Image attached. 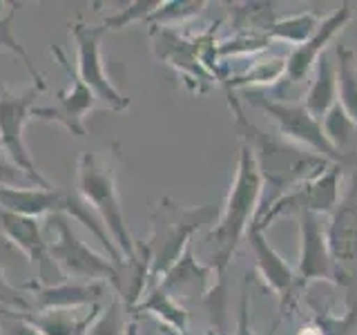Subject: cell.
<instances>
[{"label": "cell", "instance_id": "obj_1", "mask_svg": "<svg viewBox=\"0 0 357 335\" xmlns=\"http://www.w3.org/2000/svg\"><path fill=\"white\" fill-rule=\"evenodd\" d=\"M226 96L232 110L234 132H237V137L241 139L245 148L250 150L264 184H268L275 190L286 188L288 193V190L310 181V179H315L317 174H321L333 165L324 156L290 143L279 132H266L261 128H257L255 123L245 119L237 96L232 92H226Z\"/></svg>", "mask_w": 357, "mask_h": 335}, {"label": "cell", "instance_id": "obj_2", "mask_svg": "<svg viewBox=\"0 0 357 335\" xmlns=\"http://www.w3.org/2000/svg\"><path fill=\"white\" fill-rule=\"evenodd\" d=\"M264 193V179L257 170V163L252 159L250 150L241 143L239 145V159L234 179L230 184V193L226 197V204L219 210L217 226L208 232V241L215 244V251L210 255L208 266H212L223 277L226 268L230 266V260L237 246L248 237V230L259 215Z\"/></svg>", "mask_w": 357, "mask_h": 335}, {"label": "cell", "instance_id": "obj_3", "mask_svg": "<svg viewBox=\"0 0 357 335\" xmlns=\"http://www.w3.org/2000/svg\"><path fill=\"white\" fill-rule=\"evenodd\" d=\"M219 219L215 206H181L174 199L163 197L152 212V234L145 248L150 253V284L156 286L167 271L181 260L190 248L192 234Z\"/></svg>", "mask_w": 357, "mask_h": 335}, {"label": "cell", "instance_id": "obj_4", "mask_svg": "<svg viewBox=\"0 0 357 335\" xmlns=\"http://www.w3.org/2000/svg\"><path fill=\"white\" fill-rule=\"evenodd\" d=\"M76 195L96 212L100 223L109 230V237L128 262L139 257L137 241L128 230L126 217H123L121 197L116 190V170L114 161H103L96 154L85 152L76 163Z\"/></svg>", "mask_w": 357, "mask_h": 335}, {"label": "cell", "instance_id": "obj_5", "mask_svg": "<svg viewBox=\"0 0 357 335\" xmlns=\"http://www.w3.org/2000/svg\"><path fill=\"white\" fill-rule=\"evenodd\" d=\"M50 223L56 230V239L47 244V251L52 262L59 266L65 279H74V282H109L116 290L121 288V268L78 239L70 226V217L65 212L50 215Z\"/></svg>", "mask_w": 357, "mask_h": 335}, {"label": "cell", "instance_id": "obj_6", "mask_svg": "<svg viewBox=\"0 0 357 335\" xmlns=\"http://www.w3.org/2000/svg\"><path fill=\"white\" fill-rule=\"evenodd\" d=\"M245 100L252 103L255 107L264 110L266 114L275 121L277 132L282 134L284 139H288L290 143L315 152V154L324 156V159H328L331 163L344 165V159L335 152L328 139L324 137L321 121L312 117L301 100L275 98L271 94H266L264 89H248V92H245Z\"/></svg>", "mask_w": 357, "mask_h": 335}, {"label": "cell", "instance_id": "obj_7", "mask_svg": "<svg viewBox=\"0 0 357 335\" xmlns=\"http://www.w3.org/2000/svg\"><path fill=\"white\" fill-rule=\"evenodd\" d=\"M342 168L333 163L328 170H324L315 179L306 184H299L297 188L288 190V193L279 195L271 204L259 208L255 228L266 230L275 219L290 212H312V215H333V210L340 204V184H342Z\"/></svg>", "mask_w": 357, "mask_h": 335}, {"label": "cell", "instance_id": "obj_8", "mask_svg": "<svg viewBox=\"0 0 357 335\" xmlns=\"http://www.w3.org/2000/svg\"><path fill=\"white\" fill-rule=\"evenodd\" d=\"M38 92L40 89L36 85L20 94L0 85V148L7 154V159L16 163L38 188H56L38 172V168L25 145V139H22V130H25L27 121L31 119L33 100H36Z\"/></svg>", "mask_w": 357, "mask_h": 335}, {"label": "cell", "instance_id": "obj_9", "mask_svg": "<svg viewBox=\"0 0 357 335\" xmlns=\"http://www.w3.org/2000/svg\"><path fill=\"white\" fill-rule=\"evenodd\" d=\"M107 29L103 25H87L83 20H76L72 25V36L78 50V78L92 89L96 100L105 103L112 110H128L130 98L123 96L119 89L109 83L103 72V56H100V38Z\"/></svg>", "mask_w": 357, "mask_h": 335}, {"label": "cell", "instance_id": "obj_10", "mask_svg": "<svg viewBox=\"0 0 357 335\" xmlns=\"http://www.w3.org/2000/svg\"><path fill=\"white\" fill-rule=\"evenodd\" d=\"M295 282L299 286H308L312 282H340V271L328 248L326 230L321 228L319 215L312 212L299 215V262Z\"/></svg>", "mask_w": 357, "mask_h": 335}, {"label": "cell", "instance_id": "obj_11", "mask_svg": "<svg viewBox=\"0 0 357 335\" xmlns=\"http://www.w3.org/2000/svg\"><path fill=\"white\" fill-rule=\"evenodd\" d=\"M0 232H3L11 244H16L18 248L38 266V284L54 286V284L67 282L63 273L59 271V266L52 262L47 241H45L40 226H38V219L22 217V215H16V212L0 208Z\"/></svg>", "mask_w": 357, "mask_h": 335}, {"label": "cell", "instance_id": "obj_12", "mask_svg": "<svg viewBox=\"0 0 357 335\" xmlns=\"http://www.w3.org/2000/svg\"><path fill=\"white\" fill-rule=\"evenodd\" d=\"M353 14H355L353 3H342L337 9L331 11V14L321 20L317 31L312 34L304 45H299V47H295L286 56V76L282 83L295 85V83L306 81V76L315 70L317 61L326 54L328 43L353 20Z\"/></svg>", "mask_w": 357, "mask_h": 335}, {"label": "cell", "instance_id": "obj_13", "mask_svg": "<svg viewBox=\"0 0 357 335\" xmlns=\"http://www.w3.org/2000/svg\"><path fill=\"white\" fill-rule=\"evenodd\" d=\"M52 54L59 59L67 76L72 78V87L67 89V92L59 94V105L56 107H33L31 117H38L45 121H56V123H61L65 130H70L74 137H85L83 119L87 112L96 105V96L92 89L78 78L76 70H72V65L67 61V56L61 47H52Z\"/></svg>", "mask_w": 357, "mask_h": 335}, {"label": "cell", "instance_id": "obj_14", "mask_svg": "<svg viewBox=\"0 0 357 335\" xmlns=\"http://www.w3.org/2000/svg\"><path fill=\"white\" fill-rule=\"evenodd\" d=\"M326 239L342 279L357 262V172L349 195L333 210L331 223L326 228Z\"/></svg>", "mask_w": 357, "mask_h": 335}, {"label": "cell", "instance_id": "obj_15", "mask_svg": "<svg viewBox=\"0 0 357 335\" xmlns=\"http://www.w3.org/2000/svg\"><path fill=\"white\" fill-rule=\"evenodd\" d=\"M248 244L255 257V268L257 273L261 275V279L266 282V286L273 290L279 299V311H286L288 302L293 299V290L297 286L295 282V271L286 264V260L279 255L271 241L266 239L264 230L259 228H250L248 230Z\"/></svg>", "mask_w": 357, "mask_h": 335}, {"label": "cell", "instance_id": "obj_16", "mask_svg": "<svg viewBox=\"0 0 357 335\" xmlns=\"http://www.w3.org/2000/svg\"><path fill=\"white\" fill-rule=\"evenodd\" d=\"M20 288L33 295V311H74L76 306H94L105 295L107 282H61L54 286L27 282Z\"/></svg>", "mask_w": 357, "mask_h": 335}, {"label": "cell", "instance_id": "obj_17", "mask_svg": "<svg viewBox=\"0 0 357 335\" xmlns=\"http://www.w3.org/2000/svg\"><path fill=\"white\" fill-rule=\"evenodd\" d=\"M72 193H65L59 188H7L0 186V208L16 212L22 217L38 219L43 215L54 212H67Z\"/></svg>", "mask_w": 357, "mask_h": 335}, {"label": "cell", "instance_id": "obj_18", "mask_svg": "<svg viewBox=\"0 0 357 335\" xmlns=\"http://www.w3.org/2000/svg\"><path fill=\"white\" fill-rule=\"evenodd\" d=\"M219 282V273L208 264H199L195 260L192 246H190L181 260L167 271V275L156 286H161L176 299V295L185 293H199L201 297H208L212 290H217Z\"/></svg>", "mask_w": 357, "mask_h": 335}, {"label": "cell", "instance_id": "obj_19", "mask_svg": "<svg viewBox=\"0 0 357 335\" xmlns=\"http://www.w3.org/2000/svg\"><path fill=\"white\" fill-rule=\"evenodd\" d=\"M301 103L317 121L326 117L333 105H337V67L331 63L328 54H324L317 61L315 74Z\"/></svg>", "mask_w": 357, "mask_h": 335}, {"label": "cell", "instance_id": "obj_20", "mask_svg": "<svg viewBox=\"0 0 357 335\" xmlns=\"http://www.w3.org/2000/svg\"><path fill=\"white\" fill-rule=\"evenodd\" d=\"M132 311L134 313H152V315L159 318V324H165V327H170L183 335L188 331L190 313L178 304V299H174L161 286H152L148 297L141 299Z\"/></svg>", "mask_w": 357, "mask_h": 335}, {"label": "cell", "instance_id": "obj_21", "mask_svg": "<svg viewBox=\"0 0 357 335\" xmlns=\"http://www.w3.org/2000/svg\"><path fill=\"white\" fill-rule=\"evenodd\" d=\"M286 76V56H268L252 63L248 70L239 76H230L226 78L223 87L232 92L237 87H250V89H266L271 85L282 83Z\"/></svg>", "mask_w": 357, "mask_h": 335}, {"label": "cell", "instance_id": "obj_22", "mask_svg": "<svg viewBox=\"0 0 357 335\" xmlns=\"http://www.w3.org/2000/svg\"><path fill=\"white\" fill-rule=\"evenodd\" d=\"M321 16L317 11H299V14H290L286 18H277L271 27H268L266 36L271 40H282L288 45H304L312 34L317 31V27L321 25Z\"/></svg>", "mask_w": 357, "mask_h": 335}, {"label": "cell", "instance_id": "obj_23", "mask_svg": "<svg viewBox=\"0 0 357 335\" xmlns=\"http://www.w3.org/2000/svg\"><path fill=\"white\" fill-rule=\"evenodd\" d=\"M337 103L357 126V59L351 47L337 45Z\"/></svg>", "mask_w": 357, "mask_h": 335}, {"label": "cell", "instance_id": "obj_24", "mask_svg": "<svg viewBox=\"0 0 357 335\" xmlns=\"http://www.w3.org/2000/svg\"><path fill=\"white\" fill-rule=\"evenodd\" d=\"M16 9H18V3H14L11 5V9H9V14L7 16H0V47H5V50H9L14 56H18V59L22 61V65L27 67V72L31 74V78L36 81V87L40 89V92H45L47 89V83L43 81V76H40V72L33 67V63H31V59H29V54L22 50V45L16 40V36H14V18H16Z\"/></svg>", "mask_w": 357, "mask_h": 335}, {"label": "cell", "instance_id": "obj_25", "mask_svg": "<svg viewBox=\"0 0 357 335\" xmlns=\"http://www.w3.org/2000/svg\"><path fill=\"white\" fill-rule=\"evenodd\" d=\"M273 40L266 34L257 31H239L232 38L217 43V56H239V54H257L266 50Z\"/></svg>", "mask_w": 357, "mask_h": 335}, {"label": "cell", "instance_id": "obj_26", "mask_svg": "<svg viewBox=\"0 0 357 335\" xmlns=\"http://www.w3.org/2000/svg\"><path fill=\"white\" fill-rule=\"evenodd\" d=\"M123 311H126L123 302L121 297H116L105 311H100V315L94 320L85 335H128V324L126 318H123Z\"/></svg>", "mask_w": 357, "mask_h": 335}, {"label": "cell", "instance_id": "obj_27", "mask_svg": "<svg viewBox=\"0 0 357 335\" xmlns=\"http://www.w3.org/2000/svg\"><path fill=\"white\" fill-rule=\"evenodd\" d=\"M161 7V0H137V3L128 5V9L119 11L114 16H107L103 20V27L105 29H123L132 25V22H139V20H148L156 9Z\"/></svg>", "mask_w": 357, "mask_h": 335}, {"label": "cell", "instance_id": "obj_28", "mask_svg": "<svg viewBox=\"0 0 357 335\" xmlns=\"http://www.w3.org/2000/svg\"><path fill=\"white\" fill-rule=\"evenodd\" d=\"M204 7H206V0H190V3H178V0H174V3H161V7L148 18V22H154V27L161 22V27H163V25H170V22L197 16Z\"/></svg>", "mask_w": 357, "mask_h": 335}, {"label": "cell", "instance_id": "obj_29", "mask_svg": "<svg viewBox=\"0 0 357 335\" xmlns=\"http://www.w3.org/2000/svg\"><path fill=\"white\" fill-rule=\"evenodd\" d=\"M0 308L14 313H33V304L22 295V288H16L7 282L3 268H0Z\"/></svg>", "mask_w": 357, "mask_h": 335}, {"label": "cell", "instance_id": "obj_30", "mask_svg": "<svg viewBox=\"0 0 357 335\" xmlns=\"http://www.w3.org/2000/svg\"><path fill=\"white\" fill-rule=\"evenodd\" d=\"M3 152V148H0ZM33 184L31 179L20 170L16 163H11V159H5L3 154H0V186H7V188H16V184ZM36 186V184H33Z\"/></svg>", "mask_w": 357, "mask_h": 335}, {"label": "cell", "instance_id": "obj_31", "mask_svg": "<svg viewBox=\"0 0 357 335\" xmlns=\"http://www.w3.org/2000/svg\"><path fill=\"white\" fill-rule=\"evenodd\" d=\"M248 282L250 275H245L241 299H239V318H237V333L234 335H255L252 322H250V295H248Z\"/></svg>", "mask_w": 357, "mask_h": 335}, {"label": "cell", "instance_id": "obj_32", "mask_svg": "<svg viewBox=\"0 0 357 335\" xmlns=\"http://www.w3.org/2000/svg\"><path fill=\"white\" fill-rule=\"evenodd\" d=\"M9 313V322H5V324H0V331H3V335H43L40 331H36L31 327L29 322H25L22 320L18 313H14V311H7Z\"/></svg>", "mask_w": 357, "mask_h": 335}, {"label": "cell", "instance_id": "obj_33", "mask_svg": "<svg viewBox=\"0 0 357 335\" xmlns=\"http://www.w3.org/2000/svg\"><path fill=\"white\" fill-rule=\"evenodd\" d=\"M297 335H324V331L317 327V324H310V327H304Z\"/></svg>", "mask_w": 357, "mask_h": 335}, {"label": "cell", "instance_id": "obj_34", "mask_svg": "<svg viewBox=\"0 0 357 335\" xmlns=\"http://www.w3.org/2000/svg\"><path fill=\"white\" fill-rule=\"evenodd\" d=\"M159 331H161V335H183V333H178L170 327H165V324H159Z\"/></svg>", "mask_w": 357, "mask_h": 335}]
</instances>
